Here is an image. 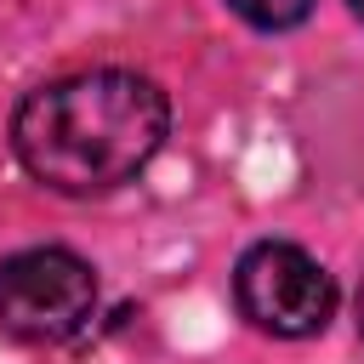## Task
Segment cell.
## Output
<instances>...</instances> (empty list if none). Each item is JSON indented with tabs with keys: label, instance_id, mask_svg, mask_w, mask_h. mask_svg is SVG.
<instances>
[{
	"label": "cell",
	"instance_id": "obj_1",
	"mask_svg": "<svg viewBox=\"0 0 364 364\" xmlns=\"http://www.w3.org/2000/svg\"><path fill=\"white\" fill-rule=\"evenodd\" d=\"M171 102L136 68H80L34 85L11 114L17 165L51 193H108L165 142Z\"/></svg>",
	"mask_w": 364,
	"mask_h": 364
},
{
	"label": "cell",
	"instance_id": "obj_2",
	"mask_svg": "<svg viewBox=\"0 0 364 364\" xmlns=\"http://www.w3.org/2000/svg\"><path fill=\"white\" fill-rule=\"evenodd\" d=\"M97 313V273L68 245H28L0 262V330L28 347H51L85 330Z\"/></svg>",
	"mask_w": 364,
	"mask_h": 364
},
{
	"label": "cell",
	"instance_id": "obj_3",
	"mask_svg": "<svg viewBox=\"0 0 364 364\" xmlns=\"http://www.w3.org/2000/svg\"><path fill=\"white\" fill-rule=\"evenodd\" d=\"M233 301L256 330L284 336V341H307L336 318V279L301 245L262 239L233 267Z\"/></svg>",
	"mask_w": 364,
	"mask_h": 364
},
{
	"label": "cell",
	"instance_id": "obj_4",
	"mask_svg": "<svg viewBox=\"0 0 364 364\" xmlns=\"http://www.w3.org/2000/svg\"><path fill=\"white\" fill-rule=\"evenodd\" d=\"M228 6H233L250 28H262V34H284V28L307 23L318 0H228Z\"/></svg>",
	"mask_w": 364,
	"mask_h": 364
},
{
	"label": "cell",
	"instance_id": "obj_5",
	"mask_svg": "<svg viewBox=\"0 0 364 364\" xmlns=\"http://www.w3.org/2000/svg\"><path fill=\"white\" fill-rule=\"evenodd\" d=\"M358 330H364V284H358Z\"/></svg>",
	"mask_w": 364,
	"mask_h": 364
},
{
	"label": "cell",
	"instance_id": "obj_6",
	"mask_svg": "<svg viewBox=\"0 0 364 364\" xmlns=\"http://www.w3.org/2000/svg\"><path fill=\"white\" fill-rule=\"evenodd\" d=\"M347 6H353V17H364V0H347Z\"/></svg>",
	"mask_w": 364,
	"mask_h": 364
}]
</instances>
